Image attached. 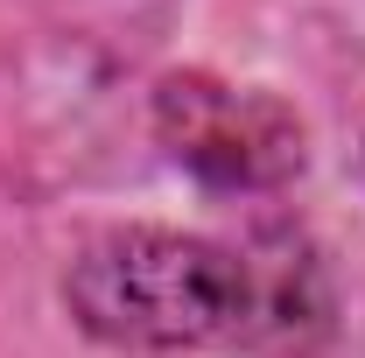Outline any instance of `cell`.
Masks as SVG:
<instances>
[{
  "label": "cell",
  "mask_w": 365,
  "mask_h": 358,
  "mask_svg": "<svg viewBox=\"0 0 365 358\" xmlns=\"http://www.w3.org/2000/svg\"><path fill=\"white\" fill-rule=\"evenodd\" d=\"M63 295L85 330L140 352L288 337L302 302L288 267H260V253L162 232V225H127L91 239L71 260Z\"/></svg>",
  "instance_id": "1"
},
{
  "label": "cell",
  "mask_w": 365,
  "mask_h": 358,
  "mask_svg": "<svg viewBox=\"0 0 365 358\" xmlns=\"http://www.w3.org/2000/svg\"><path fill=\"white\" fill-rule=\"evenodd\" d=\"M155 127L169 155L225 190H267L302 169V120L267 91L225 85V78H169L155 98Z\"/></svg>",
  "instance_id": "2"
}]
</instances>
